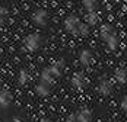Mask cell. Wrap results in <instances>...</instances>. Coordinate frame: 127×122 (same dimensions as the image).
I'll list each match as a JSON object with an SVG mask.
<instances>
[{"label": "cell", "mask_w": 127, "mask_h": 122, "mask_svg": "<svg viewBox=\"0 0 127 122\" xmlns=\"http://www.w3.org/2000/svg\"><path fill=\"white\" fill-rule=\"evenodd\" d=\"M117 1H118V0H117Z\"/></svg>", "instance_id": "cell-2"}, {"label": "cell", "mask_w": 127, "mask_h": 122, "mask_svg": "<svg viewBox=\"0 0 127 122\" xmlns=\"http://www.w3.org/2000/svg\"><path fill=\"white\" fill-rule=\"evenodd\" d=\"M85 6L88 7L89 10L95 9L96 7V0H85Z\"/></svg>", "instance_id": "cell-1"}]
</instances>
